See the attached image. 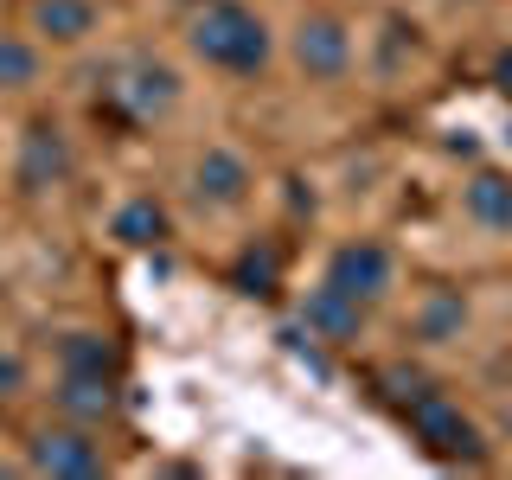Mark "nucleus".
Masks as SVG:
<instances>
[{
    "instance_id": "16",
    "label": "nucleus",
    "mask_w": 512,
    "mask_h": 480,
    "mask_svg": "<svg viewBox=\"0 0 512 480\" xmlns=\"http://www.w3.org/2000/svg\"><path fill=\"white\" fill-rule=\"evenodd\" d=\"M39 84V45L20 32H0V90H26Z\"/></svg>"
},
{
    "instance_id": "5",
    "label": "nucleus",
    "mask_w": 512,
    "mask_h": 480,
    "mask_svg": "<svg viewBox=\"0 0 512 480\" xmlns=\"http://www.w3.org/2000/svg\"><path fill=\"white\" fill-rule=\"evenodd\" d=\"M327 282L333 288H346L352 301H365L372 308L378 295H391V282H397V263H391V250L378 244V237H352V244L333 250V263H327Z\"/></svg>"
},
{
    "instance_id": "3",
    "label": "nucleus",
    "mask_w": 512,
    "mask_h": 480,
    "mask_svg": "<svg viewBox=\"0 0 512 480\" xmlns=\"http://www.w3.org/2000/svg\"><path fill=\"white\" fill-rule=\"evenodd\" d=\"M180 103V71L160 58H122L103 77V109L122 122H160Z\"/></svg>"
},
{
    "instance_id": "11",
    "label": "nucleus",
    "mask_w": 512,
    "mask_h": 480,
    "mask_svg": "<svg viewBox=\"0 0 512 480\" xmlns=\"http://www.w3.org/2000/svg\"><path fill=\"white\" fill-rule=\"evenodd\" d=\"M116 410V378H84V372H58V416L71 423H103Z\"/></svg>"
},
{
    "instance_id": "6",
    "label": "nucleus",
    "mask_w": 512,
    "mask_h": 480,
    "mask_svg": "<svg viewBox=\"0 0 512 480\" xmlns=\"http://www.w3.org/2000/svg\"><path fill=\"white\" fill-rule=\"evenodd\" d=\"M295 64H301V77H314V84L346 77V64H352V32H346L340 13H308V20L295 26Z\"/></svg>"
},
{
    "instance_id": "14",
    "label": "nucleus",
    "mask_w": 512,
    "mask_h": 480,
    "mask_svg": "<svg viewBox=\"0 0 512 480\" xmlns=\"http://www.w3.org/2000/svg\"><path fill=\"white\" fill-rule=\"evenodd\" d=\"M109 231H116L128 250H154V244H167V231H173V224H167V205L141 192V199H128L122 212L109 218Z\"/></svg>"
},
{
    "instance_id": "17",
    "label": "nucleus",
    "mask_w": 512,
    "mask_h": 480,
    "mask_svg": "<svg viewBox=\"0 0 512 480\" xmlns=\"http://www.w3.org/2000/svg\"><path fill=\"white\" fill-rule=\"evenodd\" d=\"M231 282L244 288V295H269V288L282 282V256H276V244H250L244 256H237Z\"/></svg>"
},
{
    "instance_id": "9",
    "label": "nucleus",
    "mask_w": 512,
    "mask_h": 480,
    "mask_svg": "<svg viewBox=\"0 0 512 480\" xmlns=\"http://www.w3.org/2000/svg\"><path fill=\"white\" fill-rule=\"evenodd\" d=\"M192 192H199V205H218V212L244 205V199H250V167H244V154L205 148L199 160H192Z\"/></svg>"
},
{
    "instance_id": "19",
    "label": "nucleus",
    "mask_w": 512,
    "mask_h": 480,
    "mask_svg": "<svg viewBox=\"0 0 512 480\" xmlns=\"http://www.w3.org/2000/svg\"><path fill=\"white\" fill-rule=\"evenodd\" d=\"M493 90H506V96H512V45H506L500 58H493Z\"/></svg>"
},
{
    "instance_id": "7",
    "label": "nucleus",
    "mask_w": 512,
    "mask_h": 480,
    "mask_svg": "<svg viewBox=\"0 0 512 480\" xmlns=\"http://www.w3.org/2000/svg\"><path fill=\"white\" fill-rule=\"evenodd\" d=\"M20 192H45V186H64L71 180V141H64V128L52 116H39L20 135Z\"/></svg>"
},
{
    "instance_id": "15",
    "label": "nucleus",
    "mask_w": 512,
    "mask_h": 480,
    "mask_svg": "<svg viewBox=\"0 0 512 480\" xmlns=\"http://www.w3.org/2000/svg\"><path fill=\"white\" fill-rule=\"evenodd\" d=\"M461 320H468V301H461L455 288H436V295L416 308V340L442 346V340H455V333H461Z\"/></svg>"
},
{
    "instance_id": "4",
    "label": "nucleus",
    "mask_w": 512,
    "mask_h": 480,
    "mask_svg": "<svg viewBox=\"0 0 512 480\" xmlns=\"http://www.w3.org/2000/svg\"><path fill=\"white\" fill-rule=\"evenodd\" d=\"M26 468H32V474H64V480H90V474H103L109 461H103L96 429L64 416V423H45L39 436L26 442Z\"/></svg>"
},
{
    "instance_id": "8",
    "label": "nucleus",
    "mask_w": 512,
    "mask_h": 480,
    "mask_svg": "<svg viewBox=\"0 0 512 480\" xmlns=\"http://www.w3.org/2000/svg\"><path fill=\"white\" fill-rule=\"evenodd\" d=\"M301 327H308V340H327V346H352L365 333V301H352L346 288L320 282L308 301H301Z\"/></svg>"
},
{
    "instance_id": "12",
    "label": "nucleus",
    "mask_w": 512,
    "mask_h": 480,
    "mask_svg": "<svg viewBox=\"0 0 512 480\" xmlns=\"http://www.w3.org/2000/svg\"><path fill=\"white\" fill-rule=\"evenodd\" d=\"M58 372H84V378H122V352L103 340V333L77 327L58 340Z\"/></svg>"
},
{
    "instance_id": "1",
    "label": "nucleus",
    "mask_w": 512,
    "mask_h": 480,
    "mask_svg": "<svg viewBox=\"0 0 512 480\" xmlns=\"http://www.w3.org/2000/svg\"><path fill=\"white\" fill-rule=\"evenodd\" d=\"M192 58L212 64L224 77H256L269 64V26L256 20L244 0H205L192 13V32H186Z\"/></svg>"
},
{
    "instance_id": "18",
    "label": "nucleus",
    "mask_w": 512,
    "mask_h": 480,
    "mask_svg": "<svg viewBox=\"0 0 512 480\" xmlns=\"http://www.w3.org/2000/svg\"><path fill=\"white\" fill-rule=\"evenodd\" d=\"M20 391H26V352L0 333V404H7V397H20Z\"/></svg>"
},
{
    "instance_id": "13",
    "label": "nucleus",
    "mask_w": 512,
    "mask_h": 480,
    "mask_svg": "<svg viewBox=\"0 0 512 480\" xmlns=\"http://www.w3.org/2000/svg\"><path fill=\"white\" fill-rule=\"evenodd\" d=\"M461 205H468L474 224H487V231H512V180L493 167H480L468 186H461Z\"/></svg>"
},
{
    "instance_id": "10",
    "label": "nucleus",
    "mask_w": 512,
    "mask_h": 480,
    "mask_svg": "<svg viewBox=\"0 0 512 480\" xmlns=\"http://www.w3.org/2000/svg\"><path fill=\"white\" fill-rule=\"evenodd\" d=\"M26 20H32L39 39L77 45V39H90V32H96V7H90V0H32Z\"/></svg>"
},
{
    "instance_id": "2",
    "label": "nucleus",
    "mask_w": 512,
    "mask_h": 480,
    "mask_svg": "<svg viewBox=\"0 0 512 480\" xmlns=\"http://www.w3.org/2000/svg\"><path fill=\"white\" fill-rule=\"evenodd\" d=\"M397 416H404V429H410V436L423 442L436 461H487V448H480V429L461 416L455 397L436 391V384L410 391L404 404H397Z\"/></svg>"
}]
</instances>
